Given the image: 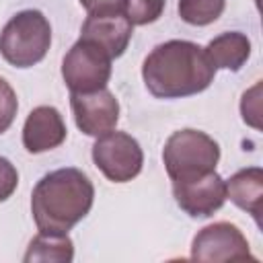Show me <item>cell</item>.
<instances>
[{
  "label": "cell",
  "instance_id": "cell-1",
  "mask_svg": "<svg viewBox=\"0 0 263 263\" xmlns=\"http://www.w3.org/2000/svg\"><path fill=\"white\" fill-rule=\"evenodd\" d=\"M216 76L203 47L193 41L171 39L156 45L142 64V78L156 99H181L203 92Z\"/></svg>",
  "mask_w": 263,
  "mask_h": 263
},
{
  "label": "cell",
  "instance_id": "cell-2",
  "mask_svg": "<svg viewBox=\"0 0 263 263\" xmlns=\"http://www.w3.org/2000/svg\"><path fill=\"white\" fill-rule=\"evenodd\" d=\"M95 187L74 168H58L43 175L31 193V214L39 232L68 234L92 208Z\"/></svg>",
  "mask_w": 263,
  "mask_h": 263
},
{
  "label": "cell",
  "instance_id": "cell-3",
  "mask_svg": "<svg viewBox=\"0 0 263 263\" xmlns=\"http://www.w3.org/2000/svg\"><path fill=\"white\" fill-rule=\"evenodd\" d=\"M51 45V25L39 10L16 12L0 33V55L14 68L39 64Z\"/></svg>",
  "mask_w": 263,
  "mask_h": 263
},
{
  "label": "cell",
  "instance_id": "cell-4",
  "mask_svg": "<svg viewBox=\"0 0 263 263\" xmlns=\"http://www.w3.org/2000/svg\"><path fill=\"white\" fill-rule=\"evenodd\" d=\"M220 160L218 142L199 129L173 132L162 148V162L171 181L201 177L216 171Z\"/></svg>",
  "mask_w": 263,
  "mask_h": 263
},
{
  "label": "cell",
  "instance_id": "cell-5",
  "mask_svg": "<svg viewBox=\"0 0 263 263\" xmlns=\"http://www.w3.org/2000/svg\"><path fill=\"white\" fill-rule=\"evenodd\" d=\"M113 58L97 43L78 39L62 62V78L70 92H95L107 88Z\"/></svg>",
  "mask_w": 263,
  "mask_h": 263
},
{
  "label": "cell",
  "instance_id": "cell-6",
  "mask_svg": "<svg viewBox=\"0 0 263 263\" xmlns=\"http://www.w3.org/2000/svg\"><path fill=\"white\" fill-rule=\"evenodd\" d=\"M95 166L113 183L136 179L144 164V152L136 138L125 132H107L92 144Z\"/></svg>",
  "mask_w": 263,
  "mask_h": 263
},
{
  "label": "cell",
  "instance_id": "cell-7",
  "mask_svg": "<svg viewBox=\"0 0 263 263\" xmlns=\"http://www.w3.org/2000/svg\"><path fill=\"white\" fill-rule=\"evenodd\" d=\"M191 259L203 263L224 261H257L238 226L230 222H214L201 228L191 242Z\"/></svg>",
  "mask_w": 263,
  "mask_h": 263
},
{
  "label": "cell",
  "instance_id": "cell-8",
  "mask_svg": "<svg viewBox=\"0 0 263 263\" xmlns=\"http://www.w3.org/2000/svg\"><path fill=\"white\" fill-rule=\"evenodd\" d=\"M173 197L177 205L191 218H210L228 199L226 181L216 171L193 179L173 181Z\"/></svg>",
  "mask_w": 263,
  "mask_h": 263
},
{
  "label": "cell",
  "instance_id": "cell-9",
  "mask_svg": "<svg viewBox=\"0 0 263 263\" xmlns=\"http://www.w3.org/2000/svg\"><path fill=\"white\" fill-rule=\"evenodd\" d=\"M70 107L78 129L92 138L115 129L119 121V103L107 88L95 92H72Z\"/></svg>",
  "mask_w": 263,
  "mask_h": 263
},
{
  "label": "cell",
  "instance_id": "cell-10",
  "mask_svg": "<svg viewBox=\"0 0 263 263\" xmlns=\"http://www.w3.org/2000/svg\"><path fill=\"white\" fill-rule=\"evenodd\" d=\"M66 123L62 113L51 105L35 107L23 125V146L31 154H41L58 148L66 140Z\"/></svg>",
  "mask_w": 263,
  "mask_h": 263
},
{
  "label": "cell",
  "instance_id": "cell-11",
  "mask_svg": "<svg viewBox=\"0 0 263 263\" xmlns=\"http://www.w3.org/2000/svg\"><path fill=\"white\" fill-rule=\"evenodd\" d=\"M134 25L125 14H107V16H86L80 29V37L101 45L113 60L123 55L129 45Z\"/></svg>",
  "mask_w": 263,
  "mask_h": 263
},
{
  "label": "cell",
  "instance_id": "cell-12",
  "mask_svg": "<svg viewBox=\"0 0 263 263\" xmlns=\"http://www.w3.org/2000/svg\"><path fill=\"white\" fill-rule=\"evenodd\" d=\"M226 197L247 214H251L261 226V210H263V171L259 166H249L234 173L226 181Z\"/></svg>",
  "mask_w": 263,
  "mask_h": 263
},
{
  "label": "cell",
  "instance_id": "cell-13",
  "mask_svg": "<svg viewBox=\"0 0 263 263\" xmlns=\"http://www.w3.org/2000/svg\"><path fill=\"white\" fill-rule=\"evenodd\" d=\"M203 51L216 70L224 68L230 72H238L251 55V41L240 31H228L214 37L203 47Z\"/></svg>",
  "mask_w": 263,
  "mask_h": 263
},
{
  "label": "cell",
  "instance_id": "cell-14",
  "mask_svg": "<svg viewBox=\"0 0 263 263\" xmlns=\"http://www.w3.org/2000/svg\"><path fill=\"white\" fill-rule=\"evenodd\" d=\"M74 259V242L68 234H49L39 232L27 247V253L23 257L25 263L35 261H58V263H70Z\"/></svg>",
  "mask_w": 263,
  "mask_h": 263
},
{
  "label": "cell",
  "instance_id": "cell-15",
  "mask_svg": "<svg viewBox=\"0 0 263 263\" xmlns=\"http://www.w3.org/2000/svg\"><path fill=\"white\" fill-rule=\"evenodd\" d=\"M226 0H179V16L193 27H205L220 18Z\"/></svg>",
  "mask_w": 263,
  "mask_h": 263
},
{
  "label": "cell",
  "instance_id": "cell-16",
  "mask_svg": "<svg viewBox=\"0 0 263 263\" xmlns=\"http://www.w3.org/2000/svg\"><path fill=\"white\" fill-rule=\"evenodd\" d=\"M166 0H125L123 14L132 25H150L156 23L164 10Z\"/></svg>",
  "mask_w": 263,
  "mask_h": 263
},
{
  "label": "cell",
  "instance_id": "cell-17",
  "mask_svg": "<svg viewBox=\"0 0 263 263\" xmlns=\"http://www.w3.org/2000/svg\"><path fill=\"white\" fill-rule=\"evenodd\" d=\"M16 111H18L16 92L4 78H0V134H4L12 125Z\"/></svg>",
  "mask_w": 263,
  "mask_h": 263
},
{
  "label": "cell",
  "instance_id": "cell-18",
  "mask_svg": "<svg viewBox=\"0 0 263 263\" xmlns=\"http://www.w3.org/2000/svg\"><path fill=\"white\" fill-rule=\"evenodd\" d=\"M259 90H261V84L257 82L251 90H247L242 95V101H240V113H242V121L249 123L251 127L259 129L261 123H259V115H261V109H259Z\"/></svg>",
  "mask_w": 263,
  "mask_h": 263
},
{
  "label": "cell",
  "instance_id": "cell-19",
  "mask_svg": "<svg viewBox=\"0 0 263 263\" xmlns=\"http://www.w3.org/2000/svg\"><path fill=\"white\" fill-rule=\"evenodd\" d=\"M78 2L88 12V16L123 14V6H125V0H78Z\"/></svg>",
  "mask_w": 263,
  "mask_h": 263
},
{
  "label": "cell",
  "instance_id": "cell-20",
  "mask_svg": "<svg viewBox=\"0 0 263 263\" xmlns=\"http://www.w3.org/2000/svg\"><path fill=\"white\" fill-rule=\"evenodd\" d=\"M16 185H18V173L14 164L8 158L0 156V201H6L16 191Z\"/></svg>",
  "mask_w": 263,
  "mask_h": 263
}]
</instances>
